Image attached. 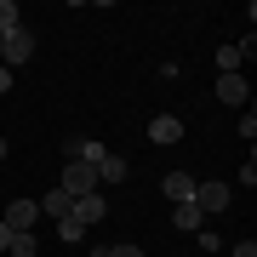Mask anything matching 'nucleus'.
<instances>
[{
    "label": "nucleus",
    "instance_id": "nucleus-19",
    "mask_svg": "<svg viewBox=\"0 0 257 257\" xmlns=\"http://www.w3.org/2000/svg\"><path fill=\"white\" fill-rule=\"evenodd\" d=\"M0 92H12V69H0Z\"/></svg>",
    "mask_w": 257,
    "mask_h": 257
},
{
    "label": "nucleus",
    "instance_id": "nucleus-16",
    "mask_svg": "<svg viewBox=\"0 0 257 257\" xmlns=\"http://www.w3.org/2000/svg\"><path fill=\"white\" fill-rule=\"evenodd\" d=\"M57 234H63V240H86V229L74 223V211H69V217H57Z\"/></svg>",
    "mask_w": 257,
    "mask_h": 257
},
{
    "label": "nucleus",
    "instance_id": "nucleus-8",
    "mask_svg": "<svg viewBox=\"0 0 257 257\" xmlns=\"http://www.w3.org/2000/svg\"><path fill=\"white\" fill-rule=\"evenodd\" d=\"M160 194H166V200H172V206H183V200H194V177H189V172H166Z\"/></svg>",
    "mask_w": 257,
    "mask_h": 257
},
{
    "label": "nucleus",
    "instance_id": "nucleus-20",
    "mask_svg": "<svg viewBox=\"0 0 257 257\" xmlns=\"http://www.w3.org/2000/svg\"><path fill=\"white\" fill-rule=\"evenodd\" d=\"M0 160H6V138H0Z\"/></svg>",
    "mask_w": 257,
    "mask_h": 257
},
{
    "label": "nucleus",
    "instance_id": "nucleus-11",
    "mask_svg": "<svg viewBox=\"0 0 257 257\" xmlns=\"http://www.w3.org/2000/svg\"><path fill=\"white\" fill-rule=\"evenodd\" d=\"M172 223H177V229H183V234H194V229H200V206H194V200L172 206Z\"/></svg>",
    "mask_w": 257,
    "mask_h": 257
},
{
    "label": "nucleus",
    "instance_id": "nucleus-13",
    "mask_svg": "<svg viewBox=\"0 0 257 257\" xmlns=\"http://www.w3.org/2000/svg\"><path fill=\"white\" fill-rule=\"evenodd\" d=\"M6 251H12V257H35V251H40V240H35V234H12V246H6Z\"/></svg>",
    "mask_w": 257,
    "mask_h": 257
},
{
    "label": "nucleus",
    "instance_id": "nucleus-21",
    "mask_svg": "<svg viewBox=\"0 0 257 257\" xmlns=\"http://www.w3.org/2000/svg\"><path fill=\"white\" fill-rule=\"evenodd\" d=\"M217 257H223V251H217Z\"/></svg>",
    "mask_w": 257,
    "mask_h": 257
},
{
    "label": "nucleus",
    "instance_id": "nucleus-14",
    "mask_svg": "<svg viewBox=\"0 0 257 257\" xmlns=\"http://www.w3.org/2000/svg\"><path fill=\"white\" fill-rule=\"evenodd\" d=\"M217 74H240V52H234V46L217 52Z\"/></svg>",
    "mask_w": 257,
    "mask_h": 257
},
{
    "label": "nucleus",
    "instance_id": "nucleus-12",
    "mask_svg": "<svg viewBox=\"0 0 257 257\" xmlns=\"http://www.w3.org/2000/svg\"><path fill=\"white\" fill-rule=\"evenodd\" d=\"M12 29H23V12L18 0H0V35H12Z\"/></svg>",
    "mask_w": 257,
    "mask_h": 257
},
{
    "label": "nucleus",
    "instance_id": "nucleus-6",
    "mask_svg": "<svg viewBox=\"0 0 257 257\" xmlns=\"http://www.w3.org/2000/svg\"><path fill=\"white\" fill-rule=\"evenodd\" d=\"M149 138H155L160 149L183 143V114H155V120H149Z\"/></svg>",
    "mask_w": 257,
    "mask_h": 257
},
{
    "label": "nucleus",
    "instance_id": "nucleus-10",
    "mask_svg": "<svg viewBox=\"0 0 257 257\" xmlns=\"http://www.w3.org/2000/svg\"><path fill=\"white\" fill-rule=\"evenodd\" d=\"M69 206H74V200H69L63 189H52V194H40V217H52V223H57V217H69Z\"/></svg>",
    "mask_w": 257,
    "mask_h": 257
},
{
    "label": "nucleus",
    "instance_id": "nucleus-3",
    "mask_svg": "<svg viewBox=\"0 0 257 257\" xmlns=\"http://www.w3.org/2000/svg\"><path fill=\"white\" fill-rule=\"evenodd\" d=\"M194 206H200V217H217V211L234 206V194L229 183H194Z\"/></svg>",
    "mask_w": 257,
    "mask_h": 257
},
{
    "label": "nucleus",
    "instance_id": "nucleus-2",
    "mask_svg": "<svg viewBox=\"0 0 257 257\" xmlns=\"http://www.w3.org/2000/svg\"><path fill=\"white\" fill-rule=\"evenodd\" d=\"M57 189H63L69 200H80V194L97 189V172H92V166H80V160H63V183H57Z\"/></svg>",
    "mask_w": 257,
    "mask_h": 257
},
{
    "label": "nucleus",
    "instance_id": "nucleus-9",
    "mask_svg": "<svg viewBox=\"0 0 257 257\" xmlns=\"http://www.w3.org/2000/svg\"><path fill=\"white\" fill-rule=\"evenodd\" d=\"M126 172H132V166L120 160V155H103V160H97V189H109V183H126Z\"/></svg>",
    "mask_w": 257,
    "mask_h": 257
},
{
    "label": "nucleus",
    "instance_id": "nucleus-15",
    "mask_svg": "<svg viewBox=\"0 0 257 257\" xmlns=\"http://www.w3.org/2000/svg\"><path fill=\"white\" fill-rule=\"evenodd\" d=\"M92 257H143L138 246H126V240H120V246H92Z\"/></svg>",
    "mask_w": 257,
    "mask_h": 257
},
{
    "label": "nucleus",
    "instance_id": "nucleus-5",
    "mask_svg": "<svg viewBox=\"0 0 257 257\" xmlns=\"http://www.w3.org/2000/svg\"><path fill=\"white\" fill-rule=\"evenodd\" d=\"M69 211H74V223H80V229H92V223H103L109 200H103V189H92V194H80V200H74Z\"/></svg>",
    "mask_w": 257,
    "mask_h": 257
},
{
    "label": "nucleus",
    "instance_id": "nucleus-17",
    "mask_svg": "<svg viewBox=\"0 0 257 257\" xmlns=\"http://www.w3.org/2000/svg\"><path fill=\"white\" fill-rule=\"evenodd\" d=\"M229 257H257V246H251V240H240V246H234Z\"/></svg>",
    "mask_w": 257,
    "mask_h": 257
},
{
    "label": "nucleus",
    "instance_id": "nucleus-18",
    "mask_svg": "<svg viewBox=\"0 0 257 257\" xmlns=\"http://www.w3.org/2000/svg\"><path fill=\"white\" fill-rule=\"evenodd\" d=\"M12 246V229H6V223H0V251H6Z\"/></svg>",
    "mask_w": 257,
    "mask_h": 257
},
{
    "label": "nucleus",
    "instance_id": "nucleus-7",
    "mask_svg": "<svg viewBox=\"0 0 257 257\" xmlns=\"http://www.w3.org/2000/svg\"><path fill=\"white\" fill-rule=\"evenodd\" d=\"M217 97L229 103V109H246V97H251L246 92V74H217Z\"/></svg>",
    "mask_w": 257,
    "mask_h": 257
},
{
    "label": "nucleus",
    "instance_id": "nucleus-4",
    "mask_svg": "<svg viewBox=\"0 0 257 257\" xmlns=\"http://www.w3.org/2000/svg\"><path fill=\"white\" fill-rule=\"evenodd\" d=\"M0 223H6L12 234H35V223H40V200H12Z\"/></svg>",
    "mask_w": 257,
    "mask_h": 257
},
{
    "label": "nucleus",
    "instance_id": "nucleus-1",
    "mask_svg": "<svg viewBox=\"0 0 257 257\" xmlns=\"http://www.w3.org/2000/svg\"><path fill=\"white\" fill-rule=\"evenodd\" d=\"M35 57V35L29 29H12V35H0V69H18Z\"/></svg>",
    "mask_w": 257,
    "mask_h": 257
}]
</instances>
